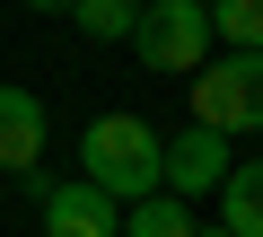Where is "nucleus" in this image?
I'll return each instance as SVG.
<instances>
[{"instance_id": "nucleus-6", "label": "nucleus", "mask_w": 263, "mask_h": 237, "mask_svg": "<svg viewBox=\"0 0 263 237\" xmlns=\"http://www.w3.org/2000/svg\"><path fill=\"white\" fill-rule=\"evenodd\" d=\"M35 167H44V105L35 88L0 79V176H35Z\"/></svg>"}, {"instance_id": "nucleus-5", "label": "nucleus", "mask_w": 263, "mask_h": 237, "mask_svg": "<svg viewBox=\"0 0 263 237\" xmlns=\"http://www.w3.org/2000/svg\"><path fill=\"white\" fill-rule=\"evenodd\" d=\"M219 176H228V132H211V123H184L176 141H158V185H167L176 202L211 193Z\"/></svg>"}, {"instance_id": "nucleus-9", "label": "nucleus", "mask_w": 263, "mask_h": 237, "mask_svg": "<svg viewBox=\"0 0 263 237\" xmlns=\"http://www.w3.org/2000/svg\"><path fill=\"white\" fill-rule=\"evenodd\" d=\"M132 18H141V0H70V27H79L88 44H123Z\"/></svg>"}, {"instance_id": "nucleus-3", "label": "nucleus", "mask_w": 263, "mask_h": 237, "mask_svg": "<svg viewBox=\"0 0 263 237\" xmlns=\"http://www.w3.org/2000/svg\"><path fill=\"white\" fill-rule=\"evenodd\" d=\"M193 123L211 132H263V53H228V62H202L193 70Z\"/></svg>"}, {"instance_id": "nucleus-10", "label": "nucleus", "mask_w": 263, "mask_h": 237, "mask_svg": "<svg viewBox=\"0 0 263 237\" xmlns=\"http://www.w3.org/2000/svg\"><path fill=\"white\" fill-rule=\"evenodd\" d=\"M211 35H228L237 53H263V0H202Z\"/></svg>"}, {"instance_id": "nucleus-7", "label": "nucleus", "mask_w": 263, "mask_h": 237, "mask_svg": "<svg viewBox=\"0 0 263 237\" xmlns=\"http://www.w3.org/2000/svg\"><path fill=\"white\" fill-rule=\"evenodd\" d=\"M211 193H219V228L228 237H263V158H228V176Z\"/></svg>"}, {"instance_id": "nucleus-12", "label": "nucleus", "mask_w": 263, "mask_h": 237, "mask_svg": "<svg viewBox=\"0 0 263 237\" xmlns=\"http://www.w3.org/2000/svg\"><path fill=\"white\" fill-rule=\"evenodd\" d=\"M193 237H228V228H193Z\"/></svg>"}, {"instance_id": "nucleus-11", "label": "nucleus", "mask_w": 263, "mask_h": 237, "mask_svg": "<svg viewBox=\"0 0 263 237\" xmlns=\"http://www.w3.org/2000/svg\"><path fill=\"white\" fill-rule=\"evenodd\" d=\"M27 9H44V18H70V0H27Z\"/></svg>"}, {"instance_id": "nucleus-1", "label": "nucleus", "mask_w": 263, "mask_h": 237, "mask_svg": "<svg viewBox=\"0 0 263 237\" xmlns=\"http://www.w3.org/2000/svg\"><path fill=\"white\" fill-rule=\"evenodd\" d=\"M79 176L114 202H141L158 193V132L141 123V114H97V123L79 132Z\"/></svg>"}, {"instance_id": "nucleus-2", "label": "nucleus", "mask_w": 263, "mask_h": 237, "mask_svg": "<svg viewBox=\"0 0 263 237\" xmlns=\"http://www.w3.org/2000/svg\"><path fill=\"white\" fill-rule=\"evenodd\" d=\"M123 44L149 70H167V79H193L211 62V18H202V0H141V18H132Z\"/></svg>"}, {"instance_id": "nucleus-8", "label": "nucleus", "mask_w": 263, "mask_h": 237, "mask_svg": "<svg viewBox=\"0 0 263 237\" xmlns=\"http://www.w3.org/2000/svg\"><path fill=\"white\" fill-rule=\"evenodd\" d=\"M123 237H193V202H176L167 185L141 193V202H123Z\"/></svg>"}, {"instance_id": "nucleus-4", "label": "nucleus", "mask_w": 263, "mask_h": 237, "mask_svg": "<svg viewBox=\"0 0 263 237\" xmlns=\"http://www.w3.org/2000/svg\"><path fill=\"white\" fill-rule=\"evenodd\" d=\"M35 211H44V237H123V202L97 193L88 176H70V185L35 176Z\"/></svg>"}]
</instances>
